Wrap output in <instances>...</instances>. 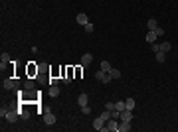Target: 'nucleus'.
Returning <instances> with one entry per match:
<instances>
[{
  "label": "nucleus",
  "instance_id": "10",
  "mask_svg": "<svg viewBox=\"0 0 178 132\" xmlns=\"http://www.w3.org/2000/svg\"><path fill=\"white\" fill-rule=\"evenodd\" d=\"M77 105H79V106H85V105H89V99H87V95H85V93H81V95L77 97Z\"/></svg>",
  "mask_w": 178,
  "mask_h": 132
},
{
  "label": "nucleus",
  "instance_id": "23",
  "mask_svg": "<svg viewBox=\"0 0 178 132\" xmlns=\"http://www.w3.org/2000/svg\"><path fill=\"white\" fill-rule=\"evenodd\" d=\"M109 75H111L113 79H119V77H121V71H119V69H115V67H113L111 71H109Z\"/></svg>",
  "mask_w": 178,
  "mask_h": 132
},
{
  "label": "nucleus",
  "instance_id": "31",
  "mask_svg": "<svg viewBox=\"0 0 178 132\" xmlns=\"http://www.w3.org/2000/svg\"><path fill=\"white\" fill-rule=\"evenodd\" d=\"M32 73H38V67H34V65H30V75Z\"/></svg>",
  "mask_w": 178,
  "mask_h": 132
},
{
  "label": "nucleus",
  "instance_id": "1",
  "mask_svg": "<svg viewBox=\"0 0 178 132\" xmlns=\"http://www.w3.org/2000/svg\"><path fill=\"white\" fill-rule=\"evenodd\" d=\"M107 130H109V132H117L119 130V118H109V120H107L105 128H103L101 132H107Z\"/></svg>",
  "mask_w": 178,
  "mask_h": 132
},
{
  "label": "nucleus",
  "instance_id": "29",
  "mask_svg": "<svg viewBox=\"0 0 178 132\" xmlns=\"http://www.w3.org/2000/svg\"><path fill=\"white\" fill-rule=\"evenodd\" d=\"M48 81H50V85H58V77H50V79H48Z\"/></svg>",
  "mask_w": 178,
  "mask_h": 132
},
{
  "label": "nucleus",
  "instance_id": "13",
  "mask_svg": "<svg viewBox=\"0 0 178 132\" xmlns=\"http://www.w3.org/2000/svg\"><path fill=\"white\" fill-rule=\"evenodd\" d=\"M156 32H151V30H148V32H146V41H148V44H154V41H156Z\"/></svg>",
  "mask_w": 178,
  "mask_h": 132
},
{
  "label": "nucleus",
  "instance_id": "2",
  "mask_svg": "<svg viewBox=\"0 0 178 132\" xmlns=\"http://www.w3.org/2000/svg\"><path fill=\"white\" fill-rule=\"evenodd\" d=\"M2 87H4V91H16L18 89V81L16 79H4L2 81Z\"/></svg>",
  "mask_w": 178,
  "mask_h": 132
},
{
  "label": "nucleus",
  "instance_id": "5",
  "mask_svg": "<svg viewBox=\"0 0 178 132\" xmlns=\"http://www.w3.org/2000/svg\"><path fill=\"white\" fill-rule=\"evenodd\" d=\"M55 120H58V116H55L53 112H44V122H46L48 126L55 124Z\"/></svg>",
  "mask_w": 178,
  "mask_h": 132
},
{
  "label": "nucleus",
  "instance_id": "19",
  "mask_svg": "<svg viewBox=\"0 0 178 132\" xmlns=\"http://www.w3.org/2000/svg\"><path fill=\"white\" fill-rule=\"evenodd\" d=\"M18 111H20V118H24V120L30 118V111H26V108H18Z\"/></svg>",
  "mask_w": 178,
  "mask_h": 132
},
{
  "label": "nucleus",
  "instance_id": "20",
  "mask_svg": "<svg viewBox=\"0 0 178 132\" xmlns=\"http://www.w3.org/2000/svg\"><path fill=\"white\" fill-rule=\"evenodd\" d=\"M71 75H73V69H71V67H67V71H66V77H63V81H66V83H69V81H71Z\"/></svg>",
  "mask_w": 178,
  "mask_h": 132
},
{
  "label": "nucleus",
  "instance_id": "21",
  "mask_svg": "<svg viewBox=\"0 0 178 132\" xmlns=\"http://www.w3.org/2000/svg\"><path fill=\"white\" fill-rule=\"evenodd\" d=\"M125 108L133 111V108H135V99H127V101H125Z\"/></svg>",
  "mask_w": 178,
  "mask_h": 132
},
{
  "label": "nucleus",
  "instance_id": "6",
  "mask_svg": "<svg viewBox=\"0 0 178 132\" xmlns=\"http://www.w3.org/2000/svg\"><path fill=\"white\" fill-rule=\"evenodd\" d=\"M91 61H93V53H83V57H81V67L87 69V67L91 65Z\"/></svg>",
  "mask_w": 178,
  "mask_h": 132
},
{
  "label": "nucleus",
  "instance_id": "16",
  "mask_svg": "<svg viewBox=\"0 0 178 132\" xmlns=\"http://www.w3.org/2000/svg\"><path fill=\"white\" fill-rule=\"evenodd\" d=\"M34 87H36L34 79H26V81H24V89H28V91H34Z\"/></svg>",
  "mask_w": 178,
  "mask_h": 132
},
{
  "label": "nucleus",
  "instance_id": "14",
  "mask_svg": "<svg viewBox=\"0 0 178 132\" xmlns=\"http://www.w3.org/2000/svg\"><path fill=\"white\" fill-rule=\"evenodd\" d=\"M146 28H148L151 32H154V30H156V28H158V22L154 20V18H151V20L146 22Z\"/></svg>",
  "mask_w": 178,
  "mask_h": 132
},
{
  "label": "nucleus",
  "instance_id": "18",
  "mask_svg": "<svg viewBox=\"0 0 178 132\" xmlns=\"http://www.w3.org/2000/svg\"><path fill=\"white\" fill-rule=\"evenodd\" d=\"M111 69H113V65L109 63V61H101V71H107V73H109Z\"/></svg>",
  "mask_w": 178,
  "mask_h": 132
},
{
  "label": "nucleus",
  "instance_id": "24",
  "mask_svg": "<svg viewBox=\"0 0 178 132\" xmlns=\"http://www.w3.org/2000/svg\"><path fill=\"white\" fill-rule=\"evenodd\" d=\"M115 111H125V101H119V103H115Z\"/></svg>",
  "mask_w": 178,
  "mask_h": 132
},
{
  "label": "nucleus",
  "instance_id": "15",
  "mask_svg": "<svg viewBox=\"0 0 178 132\" xmlns=\"http://www.w3.org/2000/svg\"><path fill=\"white\" fill-rule=\"evenodd\" d=\"M170 49H172V44H170V41H162V44H160V51L168 53Z\"/></svg>",
  "mask_w": 178,
  "mask_h": 132
},
{
  "label": "nucleus",
  "instance_id": "25",
  "mask_svg": "<svg viewBox=\"0 0 178 132\" xmlns=\"http://www.w3.org/2000/svg\"><path fill=\"white\" fill-rule=\"evenodd\" d=\"M81 111H83V114H91V106L85 105V106H81Z\"/></svg>",
  "mask_w": 178,
  "mask_h": 132
},
{
  "label": "nucleus",
  "instance_id": "4",
  "mask_svg": "<svg viewBox=\"0 0 178 132\" xmlns=\"http://www.w3.org/2000/svg\"><path fill=\"white\" fill-rule=\"evenodd\" d=\"M18 118H20V111L8 108V112H6V120H8V122H16Z\"/></svg>",
  "mask_w": 178,
  "mask_h": 132
},
{
  "label": "nucleus",
  "instance_id": "11",
  "mask_svg": "<svg viewBox=\"0 0 178 132\" xmlns=\"http://www.w3.org/2000/svg\"><path fill=\"white\" fill-rule=\"evenodd\" d=\"M75 20H77V24H81V26L89 24V18H87L85 14H77V16H75Z\"/></svg>",
  "mask_w": 178,
  "mask_h": 132
},
{
  "label": "nucleus",
  "instance_id": "26",
  "mask_svg": "<svg viewBox=\"0 0 178 132\" xmlns=\"http://www.w3.org/2000/svg\"><path fill=\"white\" fill-rule=\"evenodd\" d=\"M105 108H107V111H115V103H107V105H105Z\"/></svg>",
  "mask_w": 178,
  "mask_h": 132
},
{
  "label": "nucleus",
  "instance_id": "3",
  "mask_svg": "<svg viewBox=\"0 0 178 132\" xmlns=\"http://www.w3.org/2000/svg\"><path fill=\"white\" fill-rule=\"evenodd\" d=\"M95 79H99L101 83H105V85H107V83H109V81H111L113 77H111V75H109L107 71H101V69H99V71L95 73Z\"/></svg>",
  "mask_w": 178,
  "mask_h": 132
},
{
  "label": "nucleus",
  "instance_id": "22",
  "mask_svg": "<svg viewBox=\"0 0 178 132\" xmlns=\"http://www.w3.org/2000/svg\"><path fill=\"white\" fill-rule=\"evenodd\" d=\"M164 59H166V53L164 51H158L156 53V61H158V63H164Z\"/></svg>",
  "mask_w": 178,
  "mask_h": 132
},
{
  "label": "nucleus",
  "instance_id": "8",
  "mask_svg": "<svg viewBox=\"0 0 178 132\" xmlns=\"http://www.w3.org/2000/svg\"><path fill=\"white\" fill-rule=\"evenodd\" d=\"M119 120H127V122H131V120H133V112L129 111V108L121 111V116H119Z\"/></svg>",
  "mask_w": 178,
  "mask_h": 132
},
{
  "label": "nucleus",
  "instance_id": "12",
  "mask_svg": "<svg viewBox=\"0 0 178 132\" xmlns=\"http://www.w3.org/2000/svg\"><path fill=\"white\" fill-rule=\"evenodd\" d=\"M119 130H121V132H129V130H131V122L121 120V122H119Z\"/></svg>",
  "mask_w": 178,
  "mask_h": 132
},
{
  "label": "nucleus",
  "instance_id": "7",
  "mask_svg": "<svg viewBox=\"0 0 178 132\" xmlns=\"http://www.w3.org/2000/svg\"><path fill=\"white\" fill-rule=\"evenodd\" d=\"M93 128H95V130H99V132H101V130H103V128H105V120L101 118V116H97V118L93 120Z\"/></svg>",
  "mask_w": 178,
  "mask_h": 132
},
{
  "label": "nucleus",
  "instance_id": "30",
  "mask_svg": "<svg viewBox=\"0 0 178 132\" xmlns=\"http://www.w3.org/2000/svg\"><path fill=\"white\" fill-rule=\"evenodd\" d=\"M154 32H156V36H162V34H164V30H162V28L158 26V28H156V30H154Z\"/></svg>",
  "mask_w": 178,
  "mask_h": 132
},
{
  "label": "nucleus",
  "instance_id": "9",
  "mask_svg": "<svg viewBox=\"0 0 178 132\" xmlns=\"http://www.w3.org/2000/svg\"><path fill=\"white\" fill-rule=\"evenodd\" d=\"M0 61H2V63H0V69H2V71H4V67H6L8 63H12V59H10L8 53H2V55H0Z\"/></svg>",
  "mask_w": 178,
  "mask_h": 132
},
{
  "label": "nucleus",
  "instance_id": "17",
  "mask_svg": "<svg viewBox=\"0 0 178 132\" xmlns=\"http://www.w3.org/2000/svg\"><path fill=\"white\" fill-rule=\"evenodd\" d=\"M50 95H52V97H59V87L58 85H50Z\"/></svg>",
  "mask_w": 178,
  "mask_h": 132
},
{
  "label": "nucleus",
  "instance_id": "28",
  "mask_svg": "<svg viewBox=\"0 0 178 132\" xmlns=\"http://www.w3.org/2000/svg\"><path fill=\"white\" fill-rule=\"evenodd\" d=\"M152 51H154V53L160 51V44H152Z\"/></svg>",
  "mask_w": 178,
  "mask_h": 132
},
{
  "label": "nucleus",
  "instance_id": "27",
  "mask_svg": "<svg viewBox=\"0 0 178 132\" xmlns=\"http://www.w3.org/2000/svg\"><path fill=\"white\" fill-rule=\"evenodd\" d=\"M85 32H87V34L93 32V24H91V22H89V24H85Z\"/></svg>",
  "mask_w": 178,
  "mask_h": 132
}]
</instances>
